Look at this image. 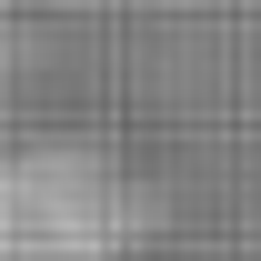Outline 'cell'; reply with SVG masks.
Returning a JSON list of instances; mask_svg holds the SVG:
<instances>
[{
	"label": "cell",
	"instance_id": "obj_1",
	"mask_svg": "<svg viewBox=\"0 0 261 261\" xmlns=\"http://www.w3.org/2000/svg\"><path fill=\"white\" fill-rule=\"evenodd\" d=\"M130 191L111 181L100 151L31 141L0 161V261H121Z\"/></svg>",
	"mask_w": 261,
	"mask_h": 261
}]
</instances>
